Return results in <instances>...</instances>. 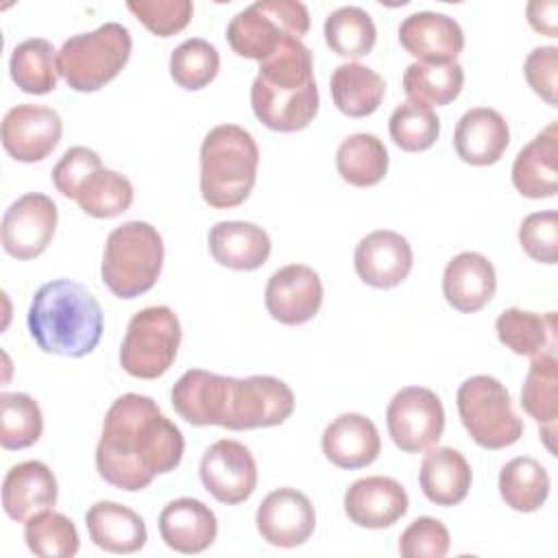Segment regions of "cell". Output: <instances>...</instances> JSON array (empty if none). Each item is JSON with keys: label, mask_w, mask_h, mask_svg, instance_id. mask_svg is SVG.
Listing matches in <instances>:
<instances>
[{"label": "cell", "mask_w": 558, "mask_h": 558, "mask_svg": "<svg viewBox=\"0 0 558 558\" xmlns=\"http://www.w3.org/2000/svg\"><path fill=\"white\" fill-rule=\"evenodd\" d=\"M185 440L159 405L137 392L118 397L102 421L96 445L98 475L120 490H144L157 475L181 464Z\"/></svg>", "instance_id": "cell-1"}, {"label": "cell", "mask_w": 558, "mask_h": 558, "mask_svg": "<svg viewBox=\"0 0 558 558\" xmlns=\"http://www.w3.org/2000/svg\"><path fill=\"white\" fill-rule=\"evenodd\" d=\"M318 102L312 50L299 37H288L259 61L251 85L253 113L270 131L296 133L316 118Z\"/></svg>", "instance_id": "cell-2"}, {"label": "cell", "mask_w": 558, "mask_h": 558, "mask_svg": "<svg viewBox=\"0 0 558 558\" xmlns=\"http://www.w3.org/2000/svg\"><path fill=\"white\" fill-rule=\"evenodd\" d=\"M26 323L31 338L44 353L63 357L92 353L105 327L96 296L72 279L44 283L31 301Z\"/></svg>", "instance_id": "cell-3"}, {"label": "cell", "mask_w": 558, "mask_h": 558, "mask_svg": "<svg viewBox=\"0 0 558 558\" xmlns=\"http://www.w3.org/2000/svg\"><path fill=\"white\" fill-rule=\"evenodd\" d=\"M259 148L238 124L214 126L201 144V196L214 209L242 205L257 179Z\"/></svg>", "instance_id": "cell-4"}, {"label": "cell", "mask_w": 558, "mask_h": 558, "mask_svg": "<svg viewBox=\"0 0 558 558\" xmlns=\"http://www.w3.org/2000/svg\"><path fill=\"white\" fill-rule=\"evenodd\" d=\"M163 268V240L144 220L116 227L105 242L100 277L118 299H135L148 292Z\"/></svg>", "instance_id": "cell-5"}, {"label": "cell", "mask_w": 558, "mask_h": 558, "mask_svg": "<svg viewBox=\"0 0 558 558\" xmlns=\"http://www.w3.org/2000/svg\"><path fill=\"white\" fill-rule=\"evenodd\" d=\"M131 48L129 28L118 22H105L96 31L65 39L57 52V68L74 92H98L122 72Z\"/></svg>", "instance_id": "cell-6"}, {"label": "cell", "mask_w": 558, "mask_h": 558, "mask_svg": "<svg viewBox=\"0 0 558 558\" xmlns=\"http://www.w3.org/2000/svg\"><path fill=\"white\" fill-rule=\"evenodd\" d=\"M310 31V11L296 0H257L238 11L227 26L231 50L244 59L264 61L288 37Z\"/></svg>", "instance_id": "cell-7"}, {"label": "cell", "mask_w": 558, "mask_h": 558, "mask_svg": "<svg viewBox=\"0 0 558 558\" xmlns=\"http://www.w3.org/2000/svg\"><path fill=\"white\" fill-rule=\"evenodd\" d=\"M458 414L469 436L484 449H506L523 436V421L508 388L490 375L464 379L456 395Z\"/></svg>", "instance_id": "cell-8"}, {"label": "cell", "mask_w": 558, "mask_h": 558, "mask_svg": "<svg viewBox=\"0 0 558 558\" xmlns=\"http://www.w3.org/2000/svg\"><path fill=\"white\" fill-rule=\"evenodd\" d=\"M181 323L168 305H150L133 314L120 347V366L137 379H157L177 360Z\"/></svg>", "instance_id": "cell-9"}, {"label": "cell", "mask_w": 558, "mask_h": 558, "mask_svg": "<svg viewBox=\"0 0 558 558\" xmlns=\"http://www.w3.org/2000/svg\"><path fill=\"white\" fill-rule=\"evenodd\" d=\"M294 412L292 388L272 375L229 377L220 427L231 432L275 427Z\"/></svg>", "instance_id": "cell-10"}, {"label": "cell", "mask_w": 558, "mask_h": 558, "mask_svg": "<svg viewBox=\"0 0 558 558\" xmlns=\"http://www.w3.org/2000/svg\"><path fill=\"white\" fill-rule=\"evenodd\" d=\"M386 427L403 453H421L434 447L445 429V408L438 395L425 386H405L386 408Z\"/></svg>", "instance_id": "cell-11"}, {"label": "cell", "mask_w": 558, "mask_h": 558, "mask_svg": "<svg viewBox=\"0 0 558 558\" xmlns=\"http://www.w3.org/2000/svg\"><path fill=\"white\" fill-rule=\"evenodd\" d=\"M57 220L59 211L50 196L41 192L20 196L2 216V248L15 259L39 257L57 231Z\"/></svg>", "instance_id": "cell-12"}, {"label": "cell", "mask_w": 558, "mask_h": 558, "mask_svg": "<svg viewBox=\"0 0 558 558\" xmlns=\"http://www.w3.org/2000/svg\"><path fill=\"white\" fill-rule=\"evenodd\" d=\"M198 475L205 490L227 506L246 501L257 488V464L253 453L231 438H220L205 449Z\"/></svg>", "instance_id": "cell-13"}, {"label": "cell", "mask_w": 558, "mask_h": 558, "mask_svg": "<svg viewBox=\"0 0 558 558\" xmlns=\"http://www.w3.org/2000/svg\"><path fill=\"white\" fill-rule=\"evenodd\" d=\"M63 133L61 116L46 105L22 102L11 107L0 126L4 150L22 163L46 159L59 144Z\"/></svg>", "instance_id": "cell-14"}, {"label": "cell", "mask_w": 558, "mask_h": 558, "mask_svg": "<svg viewBox=\"0 0 558 558\" xmlns=\"http://www.w3.org/2000/svg\"><path fill=\"white\" fill-rule=\"evenodd\" d=\"M255 523L268 545L290 549L310 541L316 527V512L305 493L283 486L262 499Z\"/></svg>", "instance_id": "cell-15"}, {"label": "cell", "mask_w": 558, "mask_h": 558, "mask_svg": "<svg viewBox=\"0 0 558 558\" xmlns=\"http://www.w3.org/2000/svg\"><path fill=\"white\" fill-rule=\"evenodd\" d=\"M268 314L281 325H305L323 305V283L314 268L288 264L275 270L264 290Z\"/></svg>", "instance_id": "cell-16"}, {"label": "cell", "mask_w": 558, "mask_h": 558, "mask_svg": "<svg viewBox=\"0 0 558 558\" xmlns=\"http://www.w3.org/2000/svg\"><path fill=\"white\" fill-rule=\"evenodd\" d=\"M414 253L410 242L390 229H377L364 235L353 253L357 277L377 290L403 283L412 270Z\"/></svg>", "instance_id": "cell-17"}, {"label": "cell", "mask_w": 558, "mask_h": 558, "mask_svg": "<svg viewBox=\"0 0 558 558\" xmlns=\"http://www.w3.org/2000/svg\"><path fill=\"white\" fill-rule=\"evenodd\" d=\"M344 514L351 523L368 530H381L397 523L410 506L405 488L386 475L355 480L344 493Z\"/></svg>", "instance_id": "cell-18"}, {"label": "cell", "mask_w": 558, "mask_h": 558, "mask_svg": "<svg viewBox=\"0 0 558 558\" xmlns=\"http://www.w3.org/2000/svg\"><path fill=\"white\" fill-rule=\"evenodd\" d=\"M399 44L421 63H453L464 48V33L445 13L416 11L401 22Z\"/></svg>", "instance_id": "cell-19"}, {"label": "cell", "mask_w": 558, "mask_h": 558, "mask_svg": "<svg viewBox=\"0 0 558 558\" xmlns=\"http://www.w3.org/2000/svg\"><path fill=\"white\" fill-rule=\"evenodd\" d=\"M320 447L333 466L353 471L377 460L381 451V438L368 416L360 412H344L325 427Z\"/></svg>", "instance_id": "cell-20"}, {"label": "cell", "mask_w": 558, "mask_h": 558, "mask_svg": "<svg viewBox=\"0 0 558 558\" xmlns=\"http://www.w3.org/2000/svg\"><path fill=\"white\" fill-rule=\"evenodd\" d=\"M495 290L497 275L486 255L464 251L447 262L442 272V294L453 310L462 314L480 312L490 303Z\"/></svg>", "instance_id": "cell-21"}, {"label": "cell", "mask_w": 558, "mask_h": 558, "mask_svg": "<svg viewBox=\"0 0 558 558\" xmlns=\"http://www.w3.org/2000/svg\"><path fill=\"white\" fill-rule=\"evenodd\" d=\"M510 144L506 118L490 107H473L462 113L453 131V148L464 163L493 166Z\"/></svg>", "instance_id": "cell-22"}, {"label": "cell", "mask_w": 558, "mask_h": 558, "mask_svg": "<svg viewBox=\"0 0 558 558\" xmlns=\"http://www.w3.org/2000/svg\"><path fill=\"white\" fill-rule=\"evenodd\" d=\"M59 486L48 464L26 460L13 464L2 482V508L9 519L26 521L57 504Z\"/></svg>", "instance_id": "cell-23"}, {"label": "cell", "mask_w": 558, "mask_h": 558, "mask_svg": "<svg viewBox=\"0 0 558 558\" xmlns=\"http://www.w3.org/2000/svg\"><path fill=\"white\" fill-rule=\"evenodd\" d=\"M161 541L179 554H201L216 541L218 519L209 506L194 497H179L159 514Z\"/></svg>", "instance_id": "cell-24"}, {"label": "cell", "mask_w": 558, "mask_h": 558, "mask_svg": "<svg viewBox=\"0 0 558 558\" xmlns=\"http://www.w3.org/2000/svg\"><path fill=\"white\" fill-rule=\"evenodd\" d=\"M558 122H549L530 140L512 163V183L527 198H551L558 192Z\"/></svg>", "instance_id": "cell-25"}, {"label": "cell", "mask_w": 558, "mask_h": 558, "mask_svg": "<svg viewBox=\"0 0 558 558\" xmlns=\"http://www.w3.org/2000/svg\"><path fill=\"white\" fill-rule=\"evenodd\" d=\"M209 253L216 264L231 270H257L270 257L268 233L244 220H220L209 229L207 235Z\"/></svg>", "instance_id": "cell-26"}, {"label": "cell", "mask_w": 558, "mask_h": 558, "mask_svg": "<svg viewBox=\"0 0 558 558\" xmlns=\"http://www.w3.org/2000/svg\"><path fill=\"white\" fill-rule=\"evenodd\" d=\"M227 381V375H216L203 368L185 371L170 390L174 412L190 425L220 427Z\"/></svg>", "instance_id": "cell-27"}, {"label": "cell", "mask_w": 558, "mask_h": 558, "mask_svg": "<svg viewBox=\"0 0 558 558\" xmlns=\"http://www.w3.org/2000/svg\"><path fill=\"white\" fill-rule=\"evenodd\" d=\"M85 525L94 545L111 554H135L148 541L144 519L118 501L102 499L89 506Z\"/></svg>", "instance_id": "cell-28"}, {"label": "cell", "mask_w": 558, "mask_h": 558, "mask_svg": "<svg viewBox=\"0 0 558 558\" xmlns=\"http://www.w3.org/2000/svg\"><path fill=\"white\" fill-rule=\"evenodd\" d=\"M473 482L466 458L453 447H429L418 469V486L436 506H458Z\"/></svg>", "instance_id": "cell-29"}, {"label": "cell", "mask_w": 558, "mask_h": 558, "mask_svg": "<svg viewBox=\"0 0 558 558\" xmlns=\"http://www.w3.org/2000/svg\"><path fill=\"white\" fill-rule=\"evenodd\" d=\"M521 408L541 427L545 447L554 453L556 418H558V362L554 351H545L532 357L530 371L521 388Z\"/></svg>", "instance_id": "cell-30"}, {"label": "cell", "mask_w": 558, "mask_h": 558, "mask_svg": "<svg viewBox=\"0 0 558 558\" xmlns=\"http://www.w3.org/2000/svg\"><path fill=\"white\" fill-rule=\"evenodd\" d=\"M329 92L340 113L347 118H366L379 109L386 94V83L375 70L349 61L331 72Z\"/></svg>", "instance_id": "cell-31"}, {"label": "cell", "mask_w": 558, "mask_h": 558, "mask_svg": "<svg viewBox=\"0 0 558 558\" xmlns=\"http://www.w3.org/2000/svg\"><path fill=\"white\" fill-rule=\"evenodd\" d=\"M495 331L499 342L512 353L536 357L556 349V312L536 314L508 307L497 316Z\"/></svg>", "instance_id": "cell-32"}, {"label": "cell", "mask_w": 558, "mask_h": 558, "mask_svg": "<svg viewBox=\"0 0 558 558\" xmlns=\"http://www.w3.org/2000/svg\"><path fill=\"white\" fill-rule=\"evenodd\" d=\"M388 150L373 133H353L336 150V168L342 181L355 187L377 185L388 172Z\"/></svg>", "instance_id": "cell-33"}, {"label": "cell", "mask_w": 558, "mask_h": 558, "mask_svg": "<svg viewBox=\"0 0 558 558\" xmlns=\"http://www.w3.org/2000/svg\"><path fill=\"white\" fill-rule=\"evenodd\" d=\"M549 486L547 469L530 456L512 458L499 471V495L517 512H536L547 501Z\"/></svg>", "instance_id": "cell-34"}, {"label": "cell", "mask_w": 558, "mask_h": 558, "mask_svg": "<svg viewBox=\"0 0 558 558\" xmlns=\"http://www.w3.org/2000/svg\"><path fill=\"white\" fill-rule=\"evenodd\" d=\"M13 83L24 94L44 96L57 87V50L44 37H33L17 44L9 59Z\"/></svg>", "instance_id": "cell-35"}, {"label": "cell", "mask_w": 558, "mask_h": 558, "mask_svg": "<svg viewBox=\"0 0 558 558\" xmlns=\"http://www.w3.org/2000/svg\"><path fill=\"white\" fill-rule=\"evenodd\" d=\"M464 85V70L458 61L453 63H421L414 61L403 72V92L410 100L421 105H449L453 102Z\"/></svg>", "instance_id": "cell-36"}, {"label": "cell", "mask_w": 558, "mask_h": 558, "mask_svg": "<svg viewBox=\"0 0 558 558\" xmlns=\"http://www.w3.org/2000/svg\"><path fill=\"white\" fill-rule=\"evenodd\" d=\"M323 33L331 52L344 59L366 57L377 41L375 22L360 7H338L331 11L325 20Z\"/></svg>", "instance_id": "cell-37"}, {"label": "cell", "mask_w": 558, "mask_h": 558, "mask_svg": "<svg viewBox=\"0 0 558 558\" xmlns=\"http://www.w3.org/2000/svg\"><path fill=\"white\" fill-rule=\"evenodd\" d=\"M74 201L92 218H116L133 203L131 181L109 168H98L78 187Z\"/></svg>", "instance_id": "cell-38"}, {"label": "cell", "mask_w": 558, "mask_h": 558, "mask_svg": "<svg viewBox=\"0 0 558 558\" xmlns=\"http://www.w3.org/2000/svg\"><path fill=\"white\" fill-rule=\"evenodd\" d=\"M44 432L39 403L26 392L0 395V445L7 451L33 447Z\"/></svg>", "instance_id": "cell-39"}, {"label": "cell", "mask_w": 558, "mask_h": 558, "mask_svg": "<svg viewBox=\"0 0 558 558\" xmlns=\"http://www.w3.org/2000/svg\"><path fill=\"white\" fill-rule=\"evenodd\" d=\"M26 547L41 558H72L78 551V530L61 512L41 510L24 521Z\"/></svg>", "instance_id": "cell-40"}, {"label": "cell", "mask_w": 558, "mask_h": 558, "mask_svg": "<svg viewBox=\"0 0 558 558\" xmlns=\"http://www.w3.org/2000/svg\"><path fill=\"white\" fill-rule=\"evenodd\" d=\"M390 140L405 153H423L432 148L440 135V118L427 105L405 100L388 120Z\"/></svg>", "instance_id": "cell-41"}, {"label": "cell", "mask_w": 558, "mask_h": 558, "mask_svg": "<svg viewBox=\"0 0 558 558\" xmlns=\"http://www.w3.org/2000/svg\"><path fill=\"white\" fill-rule=\"evenodd\" d=\"M218 70V48L201 37L185 39L170 54V76L179 87L187 92H198L207 87L216 78Z\"/></svg>", "instance_id": "cell-42"}, {"label": "cell", "mask_w": 558, "mask_h": 558, "mask_svg": "<svg viewBox=\"0 0 558 558\" xmlns=\"http://www.w3.org/2000/svg\"><path fill=\"white\" fill-rule=\"evenodd\" d=\"M126 7L157 37L181 33L194 13L190 0H129Z\"/></svg>", "instance_id": "cell-43"}, {"label": "cell", "mask_w": 558, "mask_h": 558, "mask_svg": "<svg viewBox=\"0 0 558 558\" xmlns=\"http://www.w3.org/2000/svg\"><path fill=\"white\" fill-rule=\"evenodd\" d=\"M449 545V530L434 517L414 519L399 536V554L403 558H445Z\"/></svg>", "instance_id": "cell-44"}, {"label": "cell", "mask_w": 558, "mask_h": 558, "mask_svg": "<svg viewBox=\"0 0 558 558\" xmlns=\"http://www.w3.org/2000/svg\"><path fill=\"white\" fill-rule=\"evenodd\" d=\"M521 248L541 264H556L558 259V214L534 211L523 218L519 227Z\"/></svg>", "instance_id": "cell-45"}, {"label": "cell", "mask_w": 558, "mask_h": 558, "mask_svg": "<svg viewBox=\"0 0 558 558\" xmlns=\"http://www.w3.org/2000/svg\"><path fill=\"white\" fill-rule=\"evenodd\" d=\"M98 168H102V161L98 157L96 150L87 148V146H72L63 153V157L57 161V166L52 168V185L57 187V192L65 198H74L81 183L96 172Z\"/></svg>", "instance_id": "cell-46"}, {"label": "cell", "mask_w": 558, "mask_h": 558, "mask_svg": "<svg viewBox=\"0 0 558 558\" xmlns=\"http://www.w3.org/2000/svg\"><path fill=\"white\" fill-rule=\"evenodd\" d=\"M525 81L536 96H541L549 107H558V48L538 46L534 48L523 63Z\"/></svg>", "instance_id": "cell-47"}, {"label": "cell", "mask_w": 558, "mask_h": 558, "mask_svg": "<svg viewBox=\"0 0 558 558\" xmlns=\"http://www.w3.org/2000/svg\"><path fill=\"white\" fill-rule=\"evenodd\" d=\"M556 13L558 4L554 0H534L527 4L530 26L547 37H556Z\"/></svg>", "instance_id": "cell-48"}]
</instances>
